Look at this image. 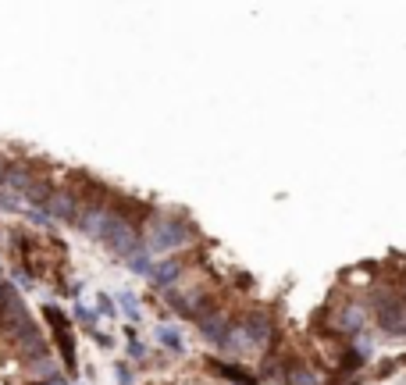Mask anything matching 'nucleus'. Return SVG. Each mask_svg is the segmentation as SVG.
<instances>
[{
  "mask_svg": "<svg viewBox=\"0 0 406 385\" xmlns=\"http://www.w3.org/2000/svg\"><path fill=\"white\" fill-rule=\"evenodd\" d=\"M193 236H196V229L186 222V217H179V214H171V217L153 214V225L146 229V250L150 253H175V250L189 246Z\"/></svg>",
  "mask_w": 406,
  "mask_h": 385,
  "instance_id": "1",
  "label": "nucleus"
},
{
  "mask_svg": "<svg viewBox=\"0 0 406 385\" xmlns=\"http://www.w3.org/2000/svg\"><path fill=\"white\" fill-rule=\"evenodd\" d=\"M46 324L53 328V339H57V350H61V360L68 371H75V339H72V328H68V317L57 310V307H46L43 310Z\"/></svg>",
  "mask_w": 406,
  "mask_h": 385,
  "instance_id": "2",
  "label": "nucleus"
},
{
  "mask_svg": "<svg viewBox=\"0 0 406 385\" xmlns=\"http://www.w3.org/2000/svg\"><path fill=\"white\" fill-rule=\"evenodd\" d=\"M207 371H214L217 378L231 381V385H260V374L243 367V364H231V360H217V357H207Z\"/></svg>",
  "mask_w": 406,
  "mask_h": 385,
  "instance_id": "3",
  "label": "nucleus"
},
{
  "mask_svg": "<svg viewBox=\"0 0 406 385\" xmlns=\"http://www.w3.org/2000/svg\"><path fill=\"white\" fill-rule=\"evenodd\" d=\"M150 279H153V286L157 289H171L179 279H182V260H175V257H167V260H157L153 264V271H150Z\"/></svg>",
  "mask_w": 406,
  "mask_h": 385,
  "instance_id": "4",
  "label": "nucleus"
},
{
  "mask_svg": "<svg viewBox=\"0 0 406 385\" xmlns=\"http://www.w3.org/2000/svg\"><path fill=\"white\" fill-rule=\"evenodd\" d=\"M157 339H160V346H167L171 353H186V339H182V332L175 324H160L157 328Z\"/></svg>",
  "mask_w": 406,
  "mask_h": 385,
  "instance_id": "5",
  "label": "nucleus"
},
{
  "mask_svg": "<svg viewBox=\"0 0 406 385\" xmlns=\"http://www.w3.org/2000/svg\"><path fill=\"white\" fill-rule=\"evenodd\" d=\"M122 310H125L132 321H139V314H143V307H139V300H136L132 293H122Z\"/></svg>",
  "mask_w": 406,
  "mask_h": 385,
  "instance_id": "6",
  "label": "nucleus"
},
{
  "mask_svg": "<svg viewBox=\"0 0 406 385\" xmlns=\"http://www.w3.org/2000/svg\"><path fill=\"white\" fill-rule=\"evenodd\" d=\"M96 317H100L96 310H89V307H82V303H79V310H75V321H79L82 328H93V321H96Z\"/></svg>",
  "mask_w": 406,
  "mask_h": 385,
  "instance_id": "7",
  "label": "nucleus"
},
{
  "mask_svg": "<svg viewBox=\"0 0 406 385\" xmlns=\"http://www.w3.org/2000/svg\"><path fill=\"white\" fill-rule=\"evenodd\" d=\"M96 314H103V317H114V300L100 293V300H96Z\"/></svg>",
  "mask_w": 406,
  "mask_h": 385,
  "instance_id": "8",
  "label": "nucleus"
},
{
  "mask_svg": "<svg viewBox=\"0 0 406 385\" xmlns=\"http://www.w3.org/2000/svg\"><path fill=\"white\" fill-rule=\"evenodd\" d=\"M129 357H132V360H143V357H146V346H143L136 336H132V343H129Z\"/></svg>",
  "mask_w": 406,
  "mask_h": 385,
  "instance_id": "9",
  "label": "nucleus"
}]
</instances>
